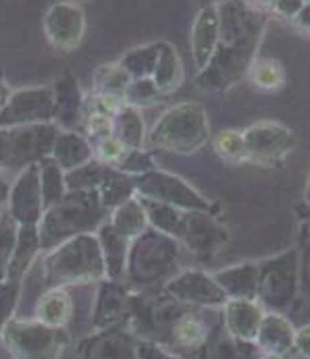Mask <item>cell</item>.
Returning <instances> with one entry per match:
<instances>
[{"instance_id":"obj_1","label":"cell","mask_w":310,"mask_h":359,"mask_svg":"<svg viewBox=\"0 0 310 359\" xmlns=\"http://www.w3.org/2000/svg\"><path fill=\"white\" fill-rule=\"evenodd\" d=\"M216 7L221 32L209 65L196 77L203 92H221L247 77L266 27L264 12L253 4L218 2Z\"/></svg>"},{"instance_id":"obj_2","label":"cell","mask_w":310,"mask_h":359,"mask_svg":"<svg viewBox=\"0 0 310 359\" xmlns=\"http://www.w3.org/2000/svg\"><path fill=\"white\" fill-rule=\"evenodd\" d=\"M184 255L186 248L178 240L150 226L132 241L125 283L133 293L163 290L166 283L186 269Z\"/></svg>"},{"instance_id":"obj_3","label":"cell","mask_w":310,"mask_h":359,"mask_svg":"<svg viewBox=\"0 0 310 359\" xmlns=\"http://www.w3.org/2000/svg\"><path fill=\"white\" fill-rule=\"evenodd\" d=\"M110 215L98 191H69L60 203L43 213L38 223L42 251L47 253L71 238L97 233Z\"/></svg>"},{"instance_id":"obj_4","label":"cell","mask_w":310,"mask_h":359,"mask_svg":"<svg viewBox=\"0 0 310 359\" xmlns=\"http://www.w3.org/2000/svg\"><path fill=\"white\" fill-rule=\"evenodd\" d=\"M42 275L48 288L88 285L106 280L97 233L80 235L43 255Z\"/></svg>"},{"instance_id":"obj_5","label":"cell","mask_w":310,"mask_h":359,"mask_svg":"<svg viewBox=\"0 0 310 359\" xmlns=\"http://www.w3.org/2000/svg\"><path fill=\"white\" fill-rule=\"evenodd\" d=\"M208 140V114L197 102H183L169 107L156 120L148 135V142L153 148L179 156L197 154Z\"/></svg>"},{"instance_id":"obj_6","label":"cell","mask_w":310,"mask_h":359,"mask_svg":"<svg viewBox=\"0 0 310 359\" xmlns=\"http://www.w3.org/2000/svg\"><path fill=\"white\" fill-rule=\"evenodd\" d=\"M58 132L53 123L0 128V168L15 178L24 170L38 165L52 155Z\"/></svg>"},{"instance_id":"obj_7","label":"cell","mask_w":310,"mask_h":359,"mask_svg":"<svg viewBox=\"0 0 310 359\" xmlns=\"http://www.w3.org/2000/svg\"><path fill=\"white\" fill-rule=\"evenodd\" d=\"M0 338L13 359H60L70 341L65 327L45 326L35 318H13Z\"/></svg>"},{"instance_id":"obj_8","label":"cell","mask_w":310,"mask_h":359,"mask_svg":"<svg viewBox=\"0 0 310 359\" xmlns=\"http://www.w3.org/2000/svg\"><path fill=\"white\" fill-rule=\"evenodd\" d=\"M134 183H136V196L139 198L158 201L183 212H206L211 215L219 212L214 201L206 198L203 193L197 191L186 180L160 168L134 178Z\"/></svg>"},{"instance_id":"obj_9","label":"cell","mask_w":310,"mask_h":359,"mask_svg":"<svg viewBox=\"0 0 310 359\" xmlns=\"http://www.w3.org/2000/svg\"><path fill=\"white\" fill-rule=\"evenodd\" d=\"M300 285V264L295 251L259 263L258 302L274 313L284 311L295 299Z\"/></svg>"},{"instance_id":"obj_10","label":"cell","mask_w":310,"mask_h":359,"mask_svg":"<svg viewBox=\"0 0 310 359\" xmlns=\"http://www.w3.org/2000/svg\"><path fill=\"white\" fill-rule=\"evenodd\" d=\"M55 92L47 87L13 90L7 105L0 111V128L53 123Z\"/></svg>"},{"instance_id":"obj_11","label":"cell","mask_w":310,"mask_h":359,"mask_svg":"<svg viewBox=\"0 0 310 359\" xmlns=\"http://www.w3.org/2000/svg\"><path fill=\"white\" fill-rule=\"evenodd\" d=\"M163 291L174 302L191 308L223 309L227 296L218 285L213 275L197 268H186L166 283Z\"/></svg>"},{"instance_id":"obj_12","label":"cell","mask_w":310,"mask_h":359,"mask_svg":"<svg viewBox=\"0 0 310 359\" xmlns=\"http://www.w3.org/2000/svg\"><path fill=\"white\" fill-rule=\"evenodd\" d=\"M87 32L83 8L73 2H57L45 12L43 34L47 42L60 53L78 48Z\"/></svg>"},{"instance_id":"obj_13","label":"cell","mask_w":310,"mask_h":359,"mask_svg":"<svg viewBox=\"0 0 310 359\" xmlns=\"http://www.w3.org/2000/svg\"><path fill=\"white\" fill-rule=\"evenodd\" d=\"M178 241L186 251L199 258H209L229 241V231L216 215L206 212H184Z\"/></svg>"},{"instance_id":"obj_14","label":"cell","mask_w":310,"mask_h":359,"mask_svg":"<svg viewBox=\"0 0 310 359\" xmlns=\"http://www.w3.org/2000/svg\"><path fill=\"white\" fill-rule=\"evenodd\" d=\"M246 143L247 161L258 163H276L289 154L295 145V137L284 125L262 120L251 125L242 132Z\"/></svg>"},{"instance_id":"obj_15","label":"cell","mask_w":310,"mask_h":359,"mask_svg":"<svg viewBox=\"0 0 310 359\" xmlns=\"http://www.w3.org/2000/svg\"><path fill=\"white\" fill-rule=\"evenodd\" d=\"M7 212L19 226H38L45 206L38 165L27 168L13 178Z\"/></svg>"},{"instance_id":"obj_16","label":"cell","mask_w":310,"mask_h":359,"mask_svg":"<svg viewBox=\"0 0 310 359\" xmlns=\"http://www.w3.org/2000/svg\"><path fill=\"white\" fill-rule=\"evenodd\" d=\"M139 339L127 326L95 331L80 341V359H138Z\"/></svg>"},{"instance_id":"obj_17","label":"cell","mask_w":310,"mask_h":359,"mask_svg":"<svg viewBox=\"0 0 310 359\" xmlns=\"http://www.w3.org/2000/svg\"><path fill=\"white\" fill-rule=\"evenodd\" d=\"M129 296L132 290L128 288L127 283L103 280L97 291L95 306H93V327L101 331L115 326H127Z\"/></svg>"},{"instance_id":"obj_18","label":"cell","mask_w":310,"mask_h":359,"mask_svg":"<svg viewBox=\"0 0 310 359\" xmlns=\"http://www.w3.org/2000/svg\"><path fill=\"white\" fill-rule=\"evenodd\" d=\"M219 32H221V24H219L216 4L201 7L191 29V55L197 74H201L209 65L219 45Z\"/></svg>"},{"instance_id":"obj_19","label":"cell","mask_w":310,"mask_h":359,"mask_svg":"<svg viewBox=\"0 0 310 359\" xmlns=\"http://www.w3.org/2000/svg\"><path fill=\"white\" fill-rule=\"evenodd\" d=\"M264 316V306L255 299H227L221 309L224 331L247 343H255Z\"/></svg>"},{"instance_id":"obj_20","label":"cell","mask_w":310,"mask_h":359,"mask_svg":"<svg viewBox=\"0 0 310 359\" xmlns=\"http://www.w3.org/2000/svg\"><path fill=\"white\" fill-rule=\"evenodd\" d=\"M55 114L53 125L64 132H78L85 120V93L76 80L66 74L58 80L55 88Z\"/></svg>"},{"instance_id":"obj_21","label":"cell","mask_w":310,"mask_h":359,"mask_svg":"<svg viewBox=\"0 0 310 359\" xmlns=\"http://www.w3.org/2000/svg\"><path fill=\"white\" fill-rule=\"evenodd\" d=\"M97 236L101 246L103 262H105L106 280L125 283L132 241L120 235L110 219L97 231Z\"/></svg>"},{"instance_id":"obj_22","label":"cell","mask_w":310,"mask_h":359,"mask_svg":"<svg viewBox=\"0 0 310 359\" xmlns=\"http://www.w3.org/2000/svg\"><path fill=\"white\" fill-rule=\"evenodd\" d=\"M227 299H255L259 291V263H241L213 273Z\"/></svg>"},{"instance_id":"obj_23","label":"cell","mask_w":310,"mask_h":359,"mask_svg":"<svg viewBox=\"0 0 310 359\" xmlns=\"http://www.w3.org/2000/svg\"><path fill=\"white\" fill-rule=\"evenodd\" d=\"M50 156L65 173H69L95 158V150L83 133L60 130Z\"/></svg>"},{"instance_id":"obj_24","label":"cell","mask_w":310,"mask_h":359,"mask_svg":"<svg viewBox=\"0 0 310 359\" xmlns=\"http://www.w3.org/2000/svg\"><path fill=\"white\" fill-rule=\"evenodd\" d=\"M295 330L281 313L269 311L260 323L255 344L262 353H276L286 356L294 349Z\"/></svg>"},{"instance_id":"obj_25","label":"cell","mask_w":310,"mask_h":359,"mask_svg":"<svg viewBox=\"0 0 310 359\" xmlns=\"http://www.w3.org/2000/svg\"><path fill=\"white\" fill-rule=\"evenodd\" d=\"M73 316V299L65 288H48L35 303V320L64 330Z\"/></svg>"},{"instance_id":"obj_26","label":"cell","mask_w":310,"mask_h":359,"mask_svg":"<svg viewBox=\"0 0 310 359\" xmlns=\"http://www.w3.org/2000/svg\"><path fill=\"white\" fill-rule=\"evenodd\" d=\"M40 253H42V243H40L38 226H20L7 280L22 283Z\"/></svg>"},{"instance_id":"obj_27","label":"cell","mask_w":310,"mask_h":359,"mask_svg":"<svg viewBox=\"0 0 310 359\" xmlns=\"http://www.w3.org/2000/svg\"><path fill=\"white\" fill-rule=\"evenodd\" d=\"M260 351L255 343H247L229 336L224 327L221 331H216L209 343L201 353L203 359H259Z\"/></svg>"},{"instance_id":"obj_28","label":"cell","mask_w":310,"mask_h":359,"mask_svg":"<svg viewBox=\"0 0 310 359\" xmlns=\"http://www.w3.org/2000/svg\"><path fill=\"white\" fill-rule=\"evenodd\" d=\"M183 80L184 67L176 47L169 42H163L161 43L158 64H156L155 74H153V82L156 83V87L160 88L163 95H168V93L179 88Z\"/></svg>"},{"instance_id":"obj_29","label":"cell","mask_w":310,"mask_h":359,"mask_svg":"<svg viewBox=\"0 0 310 359\" xmlns=\"http://www.w3.org/2000/svg\"><path fill=\"white\" fill-rule=\"evenodd\" d=\"M110 223L113 224L120 235H123L129 241L136 240L150 228L146 210L138 196H134L128 203L121 205L120 208L113 210L110 215Z\"/></svg>"},{"instance_id":"obj_30","label":"cell","mask_w":310,"mask_h":359,"mask_svg":"<svg viewBox=\"0 0 310 359\" xmlns=\"http://www.w3.org/2000/svg\"><path fill=\"white\" fill-rule=\"evenodd\" d=\"M113 132L115 137L127 147V150H139L145 145L146 127L143 120L141 110L132 105L123 107L113 116Z\"/></svg>"},{"instance_id":"obj_31","label":"cell","mask_w":310,"mask_h":359,"mask_svg":"<svg viewBox=\"0 0 310 359\" xmlns=\"http://www.w3.org/2000/svg\"><path fill=\"white\" fill-rule=\"evenodd\" d=\"M98 195L108 212H113L136 196V183H134V178L113 168L98 188Z\"/></svg>"},{"instance_id":"obj_32","label":"cell","mask_w":310,"mask_h":359,"mask_svg":"<svg viewBox=\"0 0 310 359\" xmlns=\"http://www.w3.org/2000/svg\"><path fill=\"white\" fill-rule=\"evenodd\" d=\"M161 43L163 42H153L133 48L120 58L118 64L128 72L133 80L153 79L156 64H158Z\"/></svg>"},{"instance_id":"obj_33","label":"cell","mask_w":310,"mask_h":359,"mask_svg":"<svg viewBox=\"0 0 310 359\" xmlns=\"http://www.w3.org/2000/svg\"><path fill=\"white\" fill-rule=\"evenodd\" d=\"M40 170V185H42V195H43V206L45 212L50 210L52 206L60 203L69 193L65 183V172L60 168L52 156L42 160L38 163Z\"/></svg>"},{"instance_id":"obj_34","label":"cell","mask_w":310,"mask_h":359,"mask_svg":"<svg viewBox=\"0 0 310 359\" xmlns=\"http://www.w3.org/2000/svg\"><path fill=\"white\" fill-rule=\"evenodd\" d=\"M139 200H141V203L146 210L150 226L155 228L156 231H161L164 233V235L178 240L179 233H181L183 219H184L183 210L173 208V206L158 203V201H151L146 198H139Z\"/></svg>"},{"instance_id":"obj_35","label":"cell","mask_w":310,"mask_h":359,"mask_svg":"<svg viewBox=\"0 0 310 359\" xmlns=\"http://www.w3.org/2000/svg\"><path fill=\"white\" fill-rule=\"evenodd\" d=\"M113 167L101 163L97 158L88 161L83 167L65 173V183L69 191H98Z\"/></svg>"},{"instance_id":"obj_36","label":"cell","mask_w":310,"mask_h":359,"mask_svg":"<svg viewBox=\"0 0 310 359\" xmlns=\"http://www.w3.org/2000/svg\"><path fill=\"white\" fill-rule=\"evenodd\" d=\"M133 79L118 62L105 64L95 72L93 77V92L95 93H118L125 95Z\"/></svg>"},{"instance_id":"obj_37","label":"cell","mask_w":310,"mask_h":359,"mask_svg":"<svg viewBox=\"0 0 310 359\" xmlns=\"http://www.w3.org/2000/svg\"><path fill=\"white\" fill-rule=\"evenodd\" d=\"M247 79L260 90H276L284 83V69L274 58H255L247 70Z\"/></svg>"},{"instance_id":"obj_38","label":"cell","mask_w":310,"mask_h":359,"mask_svg":"<svg viewBox=\"0 0 310 359\" xmlns=\"http://www.w3.org/2000/svg\"><path fill=\"white\" fill-rule=\"evenodd\" d=\"M19 228L20 226L8 212L0 217V283L7 280L8 266H10L17 238H19Z\"/></svg>"},{"instance_id":"obj_39","label":"cell","mask_w":310,"mask_h":359,"mask_svg":"<svg viewBox=\"0 0 310 359\" xmlns=\"http://www.w3.org/2000/svg\"><path fill=\"white\" fill-rule=\"evenodd\" d=\"M213 148L219 158L227 161H247L246 143L242 132L237 130H223L213 138Z\"/></svg>"},{"instance_id":"obj_40","label":"cell","mask_w":310,"mask_h":359,"mask_svg":"<svg viewBox=\"0 0 310 359\" xmlns=\"http://www.w3.org/2000/svg\"><path fill=\"white\" fill-rule=\"evenodd\" d=\"M163 97L164 95L156 87V83L153 82V79L133 80L127 88V92H125V100H127L128 105H132L138 110L145 109V107L156 105V103L161 102Z\"/></svg>"},{"instance_id":"obj_41","label":"cell","mask_w":310,"mask_h":359,"mask_svg":"<svg viewBox=\"0 0 310 359\" xmlns=\"http://www.w3.org/2000/svg\"><path fill=\"white\" fill-rule=\"evenodd\" d=\"M115 168L132 178L143 177V175H148L155 172V170H158L151 154L150 151H146L145 148H139V150H128L127 155L123 156V160H121Z\"/></svg>"},{"instance_id":"obj_42","label":"cell","mask_w":310,"mask_h":359,"mask_svg":"<svg viewBox=\"0 0 310 359\" xmlns=\"http://www.w3.org/2000/svg\"><path fill=\"white\" fill-rule=\"evenodd\" d=\"M20 285L22 283L10 280L0 283V336H2L8 323L15 318L13 313H15L17 304H19Z\"/></svg>"},{"instance_id":"obj_43","label":"cell","mask_w":310,"mask_h":359,"mask_svg":"<svg viewBox=\"0 0 310 359\" xmlns=\"http://www.w3.org/2000/svg\"><path fill=\"white\" fill-rule=\"evenodd\" d=\"M83 135L88 138L92 145H95L103 138L115 135L113 132V116L103 114H88L83 120Z\"/></svg>"},{"instance_id":"obj_44","label":"cell","mask_w":310,"mask_h":359,"mask_svg":"<svg viewBox=\"0 0 310 359\" xmlns=\"http://www.w3.org/2000/svg\"><path fill=\"white\" fill-rule=\"evenodd\" d=\"M93 150H95V158L101 163L108 165V167H116L123 156L127 155V147L121 143L115 135L111 137H106L93 145Z\"/></svg>"},{"instance_id":"obj_45","label":"cell","mask_w":310,"mask_h":359,"mask_svg":"<svg viewBox=\"0 0 310 359\" xmlns=\"http://www.w3.org/2000/svg\"><path fill=\"white\" fill-rule=\"evenodd\" d=\"M138 359H203L196 354H181L169 351L156 343L150 341H139L138 343Z\"/></svg>"},{"instance_id":"obj_46","label":"cell","mask_w":310,"mask_h":359,"mask_svg":"<svg viewBox=\"0 0 310 359\" xmlns=\"http://www.w3.org/2000/svg\"><path fill=\"white\" fill-rule=\"evenodd\" d=\"M294 351L297 353L299 356L310 359V325L295 330Z\"/></svg>"},{"instance_id":"obj_47","label":"cell","mask_w":310,"mask_h":359,"mask_svg":"<svg viewBox=\"0 0 310 359\" xmlns=\"http://www.w3.org/2000/svg\"><path fill=\"white\" fill-rule=\"evenodd\" d=\"M10 188L12 182L8 178V175L0 168V217L7 212L8 206V196H10Z\"/></svg>"},{"instance_id":"obj_48","label":"cell","mask_w":310,"mask_h":359,"mask_svg":"<svg viewBox=\"0 0 310 359\" xmlns=\"http://www.w3.org/2000/svg\"><path fill=\"white\" fill-rule=\"evenodd\" d=\"M300 283H302V288L310 293V246L305 250L302 263H300Z\"/></svg>"},{"instance_id":"obj_49","label":"cell","mask_w":310,"mask_h":359,"mask_svg":"<svg viewBox=\"0 0 310 359\" xmlns=\"http://www.w3.org/2000/svg\"><path fill=\"white\" fill-rule=\"evenodd\" d=\"M295 22H297L300 27H304L305 30H310V4L304 8H300L297 15H295Z\"/></svg>"},{"instance_id":"obj_50","label":"cell","mask_w":310,"mask_h":359,"mask_svg":"<svg viewBox=\"0 0 310 359\" xmlns=\"http://www.w3.org/2000/svg\"><path fill=\"white\" fill-rule=\"evenodd\" d=\"M13 90L6 83V80L0 77V111L3 110V107L7 105L8 98H10Z\"/></svg>"},{"instance_id":"obj_51","label":"cell","mask_w":310,"mask_h":359,"mask_svg":"<svg viewBox=\"0 0 310 359\" xmlns=\"http://www.w3.org/2000/svg\"><path fill=\"white\" fill-rule=\"evenodd\" d=\"M259 359H287V356H282V354H276V353H262Z\"/></svg>"},{"instance_id":"obj_52","label":"cell","mask_w":310,"mask_h":359,"mask_svg":"<svg viewBox=\"0 0 310 359\" xmlns=\"http://www.w3.org/2000/svg\"><path fill=\"white\" fill-rule=\"evenodd\" d=\"M305 198H307V201L310 203V178H309V185H307V191H305Z\"/></svg>"},{"instance_id":"obj_53","label":"cell","mask_w":310,"mask_h":359,"mask_svg":"<svg viewBox=\"0 0 310 359\" xmlns=\"http://www.w3.org/2000/svg\"><path fill=\"white\" fill-rule=\"evenodd\" d=\"M287 359H309V358H304V356H299V354H295V356H290V358H287Z\"/></svg>"}]
</instances>
